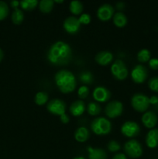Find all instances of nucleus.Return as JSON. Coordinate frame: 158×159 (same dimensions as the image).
I'll list each match as a JSON object with an SVG mask.
<instances>
[{
	"label": "nucleus",
	"mask_w": 158,
	"mask_h": 159,
	"mask_svg": "<svg viewBox=\"0 0 158 159\" xmlns=\"http://www.w3.org/2000/svg\"><path fill=\"white\" fill-rule=\"evenodd\" d=\"M72 51L65 42L59 40L53 43L47 53V59L54 65H65L69 63Z\"/></svg>",
	"instance_id": "nucleus-1"
},
{
	"label": "nucleus",
	"mask_w": 158,
	"mask_h": 159,
	"mask_svg": "<svg viewBox=\"0 0 158 159\" xmlns=\"http://www.w3.org/2000/svg\"><path fill=\"white\" fill-rule=\"evenodd\" d=\"M55 84L61 93L64 94L74 91L77 85L75 76L72 72L67 70H60L54 76Z\"/></svg>",
	"instance_id": "nucleus-2"
},
{
	"label": "nucleus",
	"mask_w": 158,
	"mask_h": 159,
	"mask_svg": "<svg viewBox=\"0 0 158 159\" xmlns=\"http://www.w3.org/2000/svg\"><path fill=\"white\" fill-rule=\"evenodd\" d=\"M91 129L96 135H106L111 132L112 124L106 118L98 117L91 123Z\"/></svg>",
	"instance_id": "nucleus-3"
},
{
	"label": "nucleus",
	"mask_w": 158,
	"mask_h": 159,
	"mask_svg": "<svg viewBox=\"0 0 158 159\" xmlns=\"http://www.w3.org/2000/svg\"><path fill=\"white\" fill-rule=\"evenodd\" d=\"M131 105L136 111L143 113L150 106V98L143 93H136L131 99Z\"/></svg>",
	"instance_id": "nucleus-4"
},
{
	"label": "nucleus",
	"mask_w": 158,
	"mask_h": 159,
	"mask_svg": "<svg viewBox=\"0 0 158 159\" xmlns=\"http://www.w3.org/2000/svg\"><path fill=\"white\" fill-rule=\"evenodd\" d=\"M124 151L129 158H137L143 154V148L140 143L135 139H132L125 142Z\"/></svg>",
	"instance_id": "nucleus-5"
},
{
	"label": "nucleus",
	"mask_w": 158,
	"mask_h": 159,
	"mask_svg": "<svg viewBox=\"0 0 158 159\" xmlns=\"http://www.w3.org/2000/svg\"><path fill=\"white\" fill-rule=\"evenodd\" d=\"M111 72L118 80H124L128 76V69L122 60H116L111 66Z\"/></svg>",
	"instance_id": "nucleus-6"
},
{
	"label": "nucleus",
	"mask_w": 158,
	"mask_h": 159,
	"mask_svg": "<svg viewBox=\"0 0 158 159\" xmlns=\"http://www.w3.org/2000/svg\"><path fill=\"white\" fill-rule=\"evenodd\" d=\"M48 112L55 116H61L66 111V104L60 99H53L46 104Z\"/></svg>",
	"instance_id": "nucleus-7"
},
{
	"label": "nucleus",
	"mask_w": 158,
	"mask_h": 159,
	"mask_svg": "<svg viewBox=\"0 0 158 159\" xmlns=\"http://www.w3.org/2000/svg\"><path fill=\"white\" fill-rule=\"evenodd\" d=\"M123 111V105L119 101H111L106 105L105 112L108 118L114 119L120 116Z\"/></svg>",
	"instance_id": "nucleus-8"
},
{
	"label": "nucleus",
	"mask_w": 158,
	"mask_h": 159,
	"mask_svg": "<svg viewBox=\"0 0 158 159\" xmlns=\"http://www.w3.org/2000/svg\"><path fill=\"white\" fill-rule=\"evenodd\" d=\"M121 132L126 138H134L140 132V127L134 121H126L121 127Z\"/></svg>",
	"instance_id": "nucleus-9"
},
{
	"label": "nucleus",
	"mask_w": 158,
	"mask_h": 159,
	"mask_svg": "<svg viewBox=\"0 0 158 159\" xmlns=\"http://www.w3.org/2000/svg\"><path fill=\"white\" fill-rule=\"evenodd\" d=\"M148 76V71L143 65H138L133 68L131 71V78L136 83L140 84L146 81Z\"/></svg>",
	"instance_id": "nucleus-10"
},
{
	"label": "nucleus",
	"mask_w": 158,
	"mask_h": 159,
	"mask_svg": "<svg viewBox=\"0 0 158 159\" xmlns=\"http://www.w3.org/2000/svg\"><path fill=\"white\" fill-rule=\"evenodd\" d=\"M64 29L67 33L71 34H74L78 32L80 30L81 23L78 19L74 16H69L64 22Z\"/></svg>",
	"instance_id": "nucleus-11"
},
{
	"label": "nucleus",
	"mask_w": 158,
	"mask_h": 159,
	"mask_svg": "<svg viewBox=\"0 0 158 159\" xmlns=\"http://www.w3.org/2000/svg\"><path fill=\"white\" fill-rule=\"evenodd\" d=\"M114 16V9L109 4H103L98 9L97 16L102 21H108Z\"/></svg>",
	"instance_id": "nucleus-12"
},
{
	"label": "nucleus",
	"mask_w": 158,
	"mask_h": 159,
	"mask_svg": "<svg viewBox=\"0 0 158 159\" xmlns=\"http://www.w3.org/2000/svg\"><path fill=\"white\" fill-rule=\"evenodd\" d=\"M92 96L94 100H96L97 102H105L110 99L111 93L105 87L99 86L94 89Z\"/></svg>",
	"instance_id": "nucleus-13"
},
{
	"label": "nucleus",
	"mask_w": 158,
	"mask_h": 159,
	"mask_svg": "<svg viewBox=\"0 0 158 159\" xmlns=\"http://www.w3.org/2000/svg\"><path fill=\"white\" fill-rule=\"evenodd\" d=\"M142 123L147 128H153L157 123V116L152 111L146 112L142 116Z\"/></svg>",
	"instance_id": "nucleus-14"
},
{
	"label": "nucleus",
	"mask_w": 158,
	"mask_h": 159,
	"mask_svg": "<svg viewBox=\"0 0 158 159\" xmlns=\"http://www.w3.org/2000/svg\"><path fill=\"white\" fill-rule=\"evenodd\" d=\"M112 59L113 54L109 51H101V52L98 53L95 56V61L99 65H102V66L108 65V64L112 61Z\"/></svg>",
	"instance_id": "nucleus-15"
},
{
	"label": "nucleus",
	"mask_w": 158,
	"mask_h": 159,
	"mask_svg": "<svg viewBox=\"0 0 158 159\" xmlns=\"http://www.w3.org/2000/svg\"><path fill=\"white\" fill-rule=\"evenodd\" d=\"M70 112L74 116H79L84 113L85 110V104L81 99L74 101L70 106Z\"/></svg>",
	"instance_id": "nucleus-16"
},
{
	"label": "nucleus",
	"mask_w": 158,
	"mask_h": 159,
	"mask_svg": "<svg viewBox=\"0 0 158 159\" xmlns=\"http://www.w3.org/2000/svg\"><path fill=\"white\" fill-rule=\"evenodd\" d=\"M146 144L150 148H155L158 146V129H153L147 133Z\"/></svg>",
	"instance_id": "nucleus-17"
},
{
	"label": "nucleus",
	"mask_w": 158,
	"mask_h": 159,
	"mask_svg": "<svg viewBox=\"0 0 158 159\" xmlns=\"http://www.w3.org/2000/svg\"><path fill=\"white\" fill-rule=\"evenodd\" d=\"M90 136L89 130L85 127H80L75 130L74 138L79 143H84L88 139Z\"/></svg>",
	"instance_id": "nucleus-18"
},
{
	"label": "nucleus",
	"mask_w": 158,
	"mask_h": 159,
	"mask_svg": "<svg viewBox=\"0 0 158 159\" xmlns=\"http://www.w3.org/2000/svg\"><path fill=\"white\" fill-rule=\"evenodd\" d=\"M88 158L89 159H106V152L102 148H93L91 147H88Z\"/></svg>",
	"instance_id": "nucleus-19"
},
{
	"label": "nucleus",
	"mask_w": 158,
	"mask_h": 159,
	"mask_svg": "<svg viewBox=\"0 0 158 159\" xmlns=\"http://www.w3.org/2000/svg\"><path fill=\"white\" fill-rule=\"evenodd\" d=\"M113 23L117 27H124L127 24V17L122 12H116L113 16Z\"/></svg>",
	"instance_id": "nucleus-20"
},
{
	"label": "nucleus",
	"mask_w": 158,
	"mask_h": 159,
	"mask_svg": "<svg viewBox=\"0 0 158 159\" xmlns=\"http://www.w3.org/2000/svg\"><path fill=\"white\" fill-rule=\"evenodd\" d=\"M54 1L52 0H42L39 2V9L43 13H50L54 8Z\"/></svg>",
	"instance_id": "nucleus-21"
},
{
	"label": "nucleus",
	"mask_w": 158,
	"mask_h": 159,
	"mask_svg": "<svg viewBox=\"0 0 158 159\" xmlns=\"http://www.w3.org/2000/svg\"><path fill=\"white\" fill-rule=\"evenodd\" d=\"M49 96L45 92H38L34 97V102L37 105L43 106L48 102Z\"/></svg>",
	"instance_id": "nucleus-22"
},
{
	"label": "nucleus",
	"mask_w": 158,
	"mask_h": 159,
	"mask_svg": "<svg viewBox=\"0 0 158 159\" xmlns=\"http://www.w3.org/2000/svg\"><path fill=\"white\" fill-rule=\"evenodd\" d=\"M69 9L74 15H80L83 11V5L80 1H72L70 3Z\"/></svg>",
	"instance_id": "nucleus-23"
},
{
	"label": "nucleus",
	"mask_w": 158,
	"mask_h": 159,
	"mask_svg": "<svg viewBox=\"0 0 158 159\" xmlns=\"http://www.w3.org/2000/svg\"><path fill=\"white\" fill-rule=\"evenodd\" d=\"M12 21L15 25H20L24 20V14L20 9H15L12 13Z\"/></svg>",
	"instance_id": "nucleus-24"
},
{
	"label": "nucleus",
	"mask_w": 158,
	"mask_h": 159,
	"mask_svg": "<svg viewBox=\"0 0 158 159\" xmlns=\"http://www.w3.org/2000/svg\"><path fill=\"white\" fill-rule=\"evenodd\" d=\"M101 110H102V108L100 105L96 102H89L87 106V112L91 116H97L101 113Z\"/></svg>",
	"instance_id": "nucleus-25"
},
{
	"label": "nucleus",
	"mask_w": 158,
	"mask_h": 159,
	"mask_svg": "<svg viewBox=\"0 0 158 159\" xmlns=\"http://www.w3.org/2000/svg\"><path fill=\"white\" fill-rule=\"evenodd\" d=\"M20 3L22 9L26 11L33 10L39 4L37 0H23V1L20 2Z\"/></svg>",
	"instance_id": "nucleus-26"
},
{
	"label": "nucleus",
	"mask_w": 158,
	"mask_h": 159,
	"mask_svg": "<svg viewBox=\"0 0 158 159\" xmlns=\"http://www.w3.org/2000/svg\"><path fill=\"white\" fill-rule=\"evenodd\" d=\"M150 51L147 49H142L138 52L137 59L141 63H146L150 60Z\"/></svg>",
	"instance_id": "nucleus-27"
},
{
	"label": "nucleus",
	"mask_w": 158,
	"mask_h": 159,
	"mask_svg": "<svg viewBox=\"0 0 158 159\" xmlns=\"http://www.w3.org/2000/svg\"><path fill=\"white\" fill-rule=\"evenodd\" d=\"M79 79L84 84H91L94 80V78H93L92 73L85 71L81 72V74L79 75Z\"/></svg>",
	"instance_id": "nucleus-28"
},
{
	"label": "nucleus",
	"mask_w": 158,
	"mask_h": 159,
	"mask_svg": "<svg viewBox=\"0 0 158 159\" xmlns=\"http://www.w3.org/2000/svg\"><path fill=\"white\" fill-rule=\"evenodd\" d=\"M9 6L7 3L3 1H0V21L4 20L9 15Z\"/></svg>",
	"instance_id": "nucleus-29"
},
{
	"label": "nucleus",
	"mask_w": 158,
	"mask_h": 159,
	"mask_svg": "<svg viewBox=\"0 0 158 159\" xmlns=\"http://www.w3.org/2000/svg\"><path fill=\"white\" fill-rule=\"evenodd\" d=\"M88 94H89V89L85 85H82L79 88L78 91H77V96L81 99H84L85 98L88 97Z\"/></svg>",
	"instance_id": "nucleus-30"
},
{
	"label": "nucleus",
	"mask_w": 158,
	"mask_h": 159,
	"mask_svg": "<svg viewBox=\"0 0 158 159\" xmlns=\"http://www.w3.org/2000/svg\"><path fill=\"white\" fill-rule=\"evenodd\" d=\"M108 151L111 152H116L120 150L121 146L116 141H110L107 145Z\"/></svg>",
	"instance_id": "nucleus-31"
},
{
	"label": "nucleus",
	"mask_w": 158,
	"mask_h": 159,
	"mask_svg": "<svg viewBox=\"0 0 158 159\" xmlns=\"http://www.w3.org/2000/svg\"><path fill=\"white\" fill-rule=\"evenodd\" d=\"M149 88L153 92L158 93V77H153L149 81Z\"/></svg>",
	"instance_id": "nucleus-32"
},
{
	"label": "nucleus",
	"mask_w": 158,
	"mask_h": 159,
	"mask_svg": "<svg viewBox=\"0 0 158 159\" xmlns=\"http://www.w3.org/2000/svg\"><path fill=\"white\" fill-rule=\"evenodd\" d=\"M78 20L79 22H80L81 24H89V23H91V16H90V15H88V14L83 13L80 16Z\"/></svg>",
	"instance_id": "nucleus-33"
},
{
	"label": "nucleus",
	"mask_w": 158,
	"mask_h": 159,
	"mask_svg": "<svg viewBox=\"0 0 158 159\" xmlns=\"http://www.w3.org/2000/svg\"><path fill=\"white\" fill-rule=\"evenodd\" d=\"M149 66L151 69L157 70L158 69V59L152 58L149 61Z\"/></svg>",
	"instance_id": "nucleus-34"
},
{
	"label": "nucleus",
	"mask_w": 158,
	"mask_h": 159,
	"mask_svg": "<svg viewBox=\"0 0 158 159\" xmlns=\"http://www.w3.org/2000/svg\"><path fill=\"white\" fill-rule=\"evenodd\" d=\"M60 120L62 124H67L69 123L70 118L69 116H68V115H67L66 113H64V114H62L61 116H60Z\"/></svg>",
	"instance_id": "nucleus-35"
},
{
	"label": "nucleus",
	"mask_w": 158,
	"mask_h": 159,
	"mask_svg": "<svg viewBox=\"0 0 158 159\" xmlns=\"http://www.w3.org/2000/svg\"><path fill=\"white\" fill-rule=\"evenodd\" d=\"M150 104H153V105H156L158 104V96H153L150 98Z\"/></svg>",
	"instance_id": "nucleus-36"
},
{
	"label": "nucleus",
	"mask_w": 158,
	"mask_h": 159,
	"mask_svg": "<svg viewBox=\"0 0 158 159\" xmlns=\"http://www.w3.org/2000/svg\"><path fill=\"white\" fill-rule=\"evenodd\" d=\"M112 159H127L126 156H125L124 154L122 153H119V154H116L113 156Z\"/></svg>",
	"instance_id": "nucleus-37"
},
{
	"label": "nucleus",
	"mask_w": 158,
	"mask_h": 159,
	"mask_svg": "<svg viewBox=\"0 0 158 159\" xmlns=\"http://www.w3.org/2000/svg\"><path fill=\"white\" fill-rule=\"evenodd\" d=\"M20 2H18V1H12L10 2L11 7L13 8L14 10H15V9H18V7H19V6H20Z\"/></svg>",
	"instance_id": "nucleus-38"
},
{
	"label": "nucleus",
	"mask_w": 158,
	"mask_h": 159,
	"mask_svg": "<svg viewBox=\"0 0 158 159\" xmlns=\"http://www.w3.org/2000/svg\"><path fill=\"white\" fill-rule=\"evenodd\" d=\"M125 4H124L123 2H118L116 3V8H117L118 9H119V10H121V9H123L124 7H125Z\"/></svg>",
	"instance_id": "nucleus-39"
},
{
	"label": "nucleus",
	"mask_w": 158,
	"mask_h": 159,
	"mask_svg": "<svg viewBox=\"0 0 158 159\" xmlns=\"http://www.w3.org/2000/svg\"><path fill=\"white\" fill-rule=\"evenodd\" d=\"M3 57H4V53H3L2 50L0 48V62H1L2 60L3 59Z\"/></svg>",
	"instance_id": "nucleus-40"
},
{
	"label": "nucleus",
	"mask_w": 158,
	"mask_h": 159,
	"mask_svg": "<svg viewBox=\"0 0 158 159\" xmlns=\"http://www.w3.org/2000/svg\"><path fill=\"white\" fill-rule=\"evenodd\" d=\"M74 159H85L84 157H81V156H78V157H75Z\"/></svg>",
	"instance_id": "nucleus-41"
},
{
	"label": "nucleus",
	"mask_w": 158,
	"mask_h": 159,
	"mask_svg": "<svg viewBox=\"0 0 158 159\" xmlns=\"http://www.w3.org/2000/svg\"><path fill=\"white\" fill-rule=\"evenodd\" d=\"M54 2H57V3H62L64 2L63 0H61V1H54Z\"/></svg>",
	"instance_id": "nucleus-42"
}]
</instances>
